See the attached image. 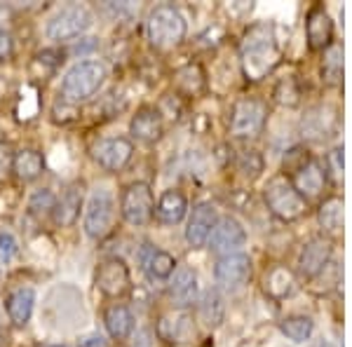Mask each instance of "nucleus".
Wrapping results in <instances>:
<instances>
[{"instance_id":"nucleus-1","label":"nucleus","mask_w":352,"mask_h":347,"mask_svg":"<svg viewBox=\"0 0 352 347\" xmlns=\"http://www.w3.org/2000/svg\"><path fill=\"white\" fill-rule=\"evenodd\" d=\"M240 54L247 80H263L280 61V45L275 38V28L270 24L252 26L242 41Z\"/></svg>"},{"instance_id":"nucleus-2","label":"nucleus","mask_w":352,"mask_h":347,"mask_svg":"<svg viewBox=\"0 0 352 347\" xmlns=\"http://www.w3.org/2000/svg\"><path fill=\"white\" fill-rule=\"evenodd\" d=\"M186 31H188L186 16L174 5H157L155 10H151L146 36L155 49H174L176 45L184 43Z\"/></svg>"},{"instance_id":"nucleus-3","label":"nucleus","mask_w":352,"mask_h":347,"mask_svg":"<svg viewBox=\"0 0 352 347\" xmlns=\"http://www.w3.org/2000/svg\"><path fill=\"white\" fill-rule=\"evenodd\" d=\"M106 80V66L99 61H78L61 80V94L68 104H82L99 92Z\"/></svg>"},{"instance_id":"nucleus-4","label":"nucleus","mask_w":352,"mask_h":347,"mask_svg":"<svg viewBox=\"0 0 352 347\" xmlns=\"http://www.w3.org/2000/svg\"><path fill=\"white\" fill-rule=\"evenodd\" d=\"M116 214H118L116 195H113L109 188H94L87 200V207H85V221H82L87 237L104 240L113 230V225H116Z\"/></svg>"},{"instance_id":"nucleus-5","label":"nucleus","mask_w":352,"mask_h":347,"mask_svg":"<svg viewBox=\"0 0 352 347\" xmlns=\"http://www.w3.org/2000/svg\"><path fill=\"white\" fill-rule=\"evenodd\" d=\"M265 204H268L270 214L277 216L280 221H296L305 214L308 204L303 197L296 192V188L292 186V181H287L285 176H275L268 181L263 190Z\"/></svg>"},{"instance_id":"nucleus-6","label":"nucleus","mask_w":352,"mask_h":347,"mask_svg":"<svg viewBox=\"0 0 352 347\" xmlns=\"http://www.w3.org/2000/svg\"><path fill=\"white\" fill-rule=\"evenodd\" d=\"M94 16L89 12L87 5H80V3H73V5H66L56 12L52 19L47 21V33L50 41L54 43H64V41H71V38H78L92 26Z\"/></svg>"},{"instance_id":"nucleus-7","label":"nucleus","mask_w":352,"mask_h":347,"mask_svg":"<svg viewBox=\"0 0 352 347\" xmlns=\"http://www.w3.org/2000/svg\"><path fill=\"white\" fill-rule=\"evenodd\" d=\"M120 214L129 225L144 227L151 223L153 214H155V200H153V190L148 183H129L124 188L120 197Z\"/></svg>"},{"instance_id":"nucleus-8","label":"nucleus","mask_w":352,"mask_h":347,"mask_svg":"<svg viewBox=\"0 0 352 347\" xmlns=\"http://www.w3.org/2000/svg\"><path fill=\"white\" fill-rule=\"evenodd\" d=\"M268 120V106L261 99H240L232 106L230 115V134L237 139H252L263 132Z\"/></svg>"},{"instance_id":"nucleus-9","label":"nucleus","mask_w":352,"mask_h":347,"mask_svg":"<svg viewBox=\"0 0 352 347\" xmlns=\"http://www.w3.org/2000/svg\"><path fill=\"white\" fill-rule=\"evenodd\" d=\"M207 244L214 254L221 256V258H223V256H232V254H242V247L247 244V232H244L240 221L232 219V216H226V219L217 221Z\"/></svg>"},{"instance_id":"nucleus-10","label":"nucleus","mask_w":352,"mask_h":347,"mask_svg":"<svg viewBox=\"0 0 352 347\" xmlns=\"http://www.w3.org/2000/svg\"><path fill=\"white\" fill-rule=\"evenodd\" d=\"M214 280L223 291H237L252 280V258L247 254L223 256L214 267Z\"/></svg>"},{"instance_id":"nucleus-11","label":"nucleus","mask_w":352,"mask_h":347,"mask_svg":"<svg viewBox=\"0 0 352 347\" xmlns=\"http://www.w3.org/2000/svg\"><path fill=\"white\" fill-rule=\"evenodd\" d=\"M134 146L124 136H111V139H101L99 144L92 148V157L99 167H104L106 172H120L127 167V162L132 160Z\"/></svg>"},{"instance_id":"nucleus-12","label":"nucleus","mask_w":352,"mask_h":347,"mask_svg":"<svg viewBox=\"0 0 352 347\" xmlns=\"http://www.w3.org/2000/svg\"><path fill=\"white\" fill-rule=\"evenodd\" d=\"M217 221H219V216H217V209H214L212 202L195 204L190 219H188V225H186V242H188L192 249L207 247Z\"/></svg>"},{"instance_id":"nucleus-13","label":"nucleus","mask_w":352,"mask_h":347,"mask_svg":"<svg viewBox=\"0 0 352 347\" xmlns=\"http://www.w3.org/2000/svg\"><path fill=\"white\" fill-rule=\"evenodd\" d=\"M96 289L109 298H120L129 291V267L120 258H109L96 270Z\"/></svg>"},{"instance_id":"nucleus-14","label":"nucleus","mask_w":352,"mask_h":347,"mask_svg":"<svg viewBox=\"0 0 352 347\" xmlns=\"http://www.w3.org/2000/svg\"><path fill=\"white\" fill-rule=\"evenodd\" d=\"M139 263L151 282H164L176 272V258L164 249H157L155 244L146 242L139 249Z\"/></svg>"},{"instance_id":"nucleus-15","label":"nucleus","mask_w":352,"mask_h":347,"mask_svg":"<svg viewBox=\"0 0 352 347\" xmlns=\"http://www.w3.org/2000/svg\"><path fill=\"white\" fill-rule=\"evenodd\" d=\"M197 298H200V284H197L195 270L179 267L172 275V282H169V300H172V305L184 310V307L197 303Z\"/></svg>"},{"instance_id":"nucleus-16","label":"nucleus","mask_w":352,"mask_h":347,"mask_svg":"<svg viewBox=\"0 0 352 347\" xmlns=\"http://www.w3.org/2000/svg\"><path fill=\"white\" fill-rule=\"evenodd\" d=\"M329 258H331V242L324 240V237H315L300 251L298 272L305 280H312L329 265Z\"/></svg>"},{"instance_id":"nucleus-17","label":"nucleus","mask_w":352,"mask_h":347,"mask_svg":"<svg viewBox=\"0 0 352 347\" xmlns=\"http://www.w3.org/2000/svg\"><path fill=\"white\" fill-rule=\"evenodd\" d=\"M305 36H308L310 49H324L331 47V38H333V21L327 14V10L322 5L312 8L305 19Z\"/></svg>"},{"instance_id":"nucleus-18","label":"nucleus","mask_w":352,"mask_h":347,"mask_svg":"<svg viewBox=\"0 0 352 347\" xmlns=\"http://www.w3.org/2000/svg\"><path fill=\"white\" fill-rule=\"evenodd\" d=\"M129 132H132L134 139L144 141V144H155L164 132L160 111H155V108H139L136 115L132 117Z\"/></svg>"},{"instance_id":"nucleus-19","label":"nucleus","mask_w":352,"mask_h":347,"mask_svg":"<svg viewBox=\"0 0 352 347\" xmlns=\"http://www.w3.org/2000/svg\"><path fill=\"white\" fill-rule=\"evenodd\" d=\"M186 214H188V200H186L184 192L176 190V188L164 190L160 202H157V207H155L157 221H160L162 225H176L186 219Z\"/></svg>"},{"instance_id":"nucleus-20","label":"nucleus","mask_w":352,"mask_h":347,"mask_svg":"<svg viewBox=\"0 0 352 347\" xmlns=\"http://www.w3.org/2000/svg\"><path fill=\"white\" fill-rule=\"evenodd\" d=\"M292 186L296 188V192L303 200L317 197L322 192V188H324V172H322V167L315 160H308L303 167L294 172Z\"/></svg>"},{"instance_id":"nucleus-21","label":"nucleus","mask_w":352,"mask_h":347,"mask_svg":"<svg viewBox=\"0 0 352 347\" xmlns=\"http://www.w3.org/2000/svg\"><path fill=\"white\" fill-rule=\"evenodd\" d=\"M5 307H8V317L14 326H24L28 324L33 315V307H36V291L31 287H19L14 289L12 293L5 300Z\"/></svg>"},{"instance_id":"nucleus-22","label":"nucleus","mask_w":352,"mask_h":347,"mask_svg":"<svg viewBox=\"0 0 352 347\" xmlns=\"http://www.w3.org/2000/svg\"><path fill=\"white\" fill-rule=\"evenodd\" d=\"M104 324H106V331H109L113 340H127L134 331V315L127 305L116 303V305L106 307Z\"/></svg>"},{"instance_id":"nucleus-23","label":"nucleus","mask_w":352,"mask_h":347,"mask_svg":"<svg viewBox=\"0 0 352 347\" xmlns=\"http://www.w3.org/2000/svg\"><path fill=\"white\" fill-rule=\"evenodd\" d=\"M80 209H82V192L78 188H68V190L61 192L56 197V204H54V223L61 225V227H68L78 221L80 216Z\"/></svg>"},{"instance_id":"nucleus-24","label":"nucleus","mask_w":352,"mask_h":347,"mask_svg":"<svg viewBox=\"0 0 352 347\" xmlns=\"http://www.w3.org/2000/svg\"><path fill=\"white\" fill-rule=\"evenodd\" d=\"M43 169H45L43 155L38 150H33V148H21V150H16L12 155V172L24 183L36 181L43 174Z\"/></svg>"},{"instance_id":"nucleus-25","label":"nucleus","mask_w":352,"mask_h":347,"mask_svg":"<svg viewBox=\"0 0 352 347\" xmlns=\"http://www.w3.org/2000/svg\"><path fill=\"white\" fill-rule=\"evenodd\" d=\"M197 315H200V322L207 328L221 326V322H223V317H226V303L219 289L204 291V295L200 298V307H197Z\"/></svg>"},{"instance_id":"nucleus-26","label":"nucleus","mask_w":352,"mask_h":347,"mask_svg":"<svg viewBox=\"0 0 352 347\" xmlns=\"http://www.w3.org/2000/svg\"><path fill=\"white\" fill-rule=\"evenodd\" d=\"M331 127H333V115L324 106L310 108L308 115L303 117V136H308V139H324L331 132Z\"/></svg>"},{"instance_id":"nucleus-27","label":"nucleus","mask_w":352,"mask_h":347,"mask_svg":"<svg viewBox=\"0 0 352 347\" xmlns=\"http://www.w3.org/2000/svg\"><path fill=\"white\" fill-rule=\"evenodd\" d=\"M280 331L287 335V340H292V343H296V345L308 343L312 338V333H315V322L305 315H294V317H287V320L280 324Z\"/></svg>"},{"instance_id":"nucleus-28","label":"nucleus","mask_w":352,"mask_h":347,"mask_svg":"<svg viewBox=\"0 0 352 347\" xmlns=\"http://www.w3.org/2000/svg\"><path fill=\"white\" fill-rule=\"evenodd\" d=\"M320 225L329 232H338L343 227V200L340 197H329L322 202L320 212Z\"/></svg>"},{"instance_id":"nucleus-29","label":"nucleus","mask_w":352,"mask_h":347,"mask_svg":"<svg viewBox=\"0 0 352 347\" xmlns=\"http://www.w3.org/2000/svg\"><path fill=\"white\" fill-rule=\"evenodd\" d=\"M322 73H324L327 82L336 85L343 76V49L338 45H331L324 52V61H322Z\"/></svg>"},{"instance_id":"nucleus-30","label":"nucleus","mask_w":352,"mask_h":347,"mask_svg":"<svg viewBox=\"0 0 352 347\" xmlns=\"http://www.w3.org/2000/svg\"><path fill=\"white\" fill-rule=\"evenodd\" d=\"M176 78H179V87L188 94H197L204 87V73L197 64H188L186 68H181Z\"/></svg>"},{"instance_id":"nucleus-31","label":"nucleus","mask_w":352,"mask_h":347,"mask_svg":"<svg viewBox=\"0 0 352 347\" xmlns=\"http://www.w3.org/2000/svg\"><path fill=\"white\" fill-rule=\"evenodd\" d=\"M292 284L294 280L285 267H275V270H270V275L265 277V289H268L275 298H282V295H287L292 291Z\"/></svg>"},{"instance_id":"nucleus-32","label":"nucleus","mask_w":352,"mask_h":347,"mask_svg":"<svg viewBox=\"0 0 352 347\" xmlns=\"http://www.w3.org/2000/svg\"><path fill=\"white\" fill-rule=\"evenodd\" d=\"M54 204H56V195L52 190H47V188H43V190H36L31 195V200H28V209H31L33 214L43 216V214L54 212Z\"/></svg>"},{"instance_id":"nucleus-33","label":"nucleus","mask_w":352,"mask_h":347,"mask_svg":"<svg viewBox=\"0 0 352 347\" xmlns=\"http://www.w3.org/2000/svg\"><path fill=\"white\" fill-rule=\"evenodd\" d=\"M237 167H240V172L244 176H249V179H256V176L263 172V157H261L256 150H247V153H242V155H240Z\"/></svg>"},{"instance_id":"nucleus-34","label":"nucleus","mask_w":352,"mask_h":347,"mask_svg":"<svg viewBox=\"0 0 352 347\" xmlns=\"http://www.w3.org/2000/svg\"><path fill=\"white\" fill-rule=\"evenodd\" d=\"M275 96L277 101H280L282 106H296L298 104V87H296V80L294 78H287V80H280V85H277L275 89Z\"/></svg>"},{"instance_id":"nucleus-35","label":"nucleus","mask_w":352,"mask_h":347,"mask_svg":"<svg viewBox=\"0 0 352 347\" xmlns=\"http://www.w3.org/2000/svg\"><path fill=\"white\" fill-rule=\"evenodd\" d=\"M19 254V242L14 240L12 232L0 230V263H10Z\"/></svg>"},{"instance_id":"nucleus-36","label":"nucleus","mask_w":352,"mask_h":347,"mask_svg":"<svg viewBox=\"0 0 352 347\" xmlns=\"http://www.w3.org/2000/svg\"><path fill=\"white\" fill-rule=\"evenodd\" d=\"M14 52V41L3 26H0V61H8Z\"/></svg>"},{"instance_id":"nucleus-37","label":"nucleus","mask_w":352,"mask_h":347,"mask_svg":"<svg viewBox=\"0 0 352 347\" xmlns=\"http://www.w3.org/2000/svg\"><path fill=\"white\" fill-rule=\"evenodd\" d=\"M12 167V150L5 141H0V181L8 176V169Z\"/></svg>"},{"instance_id":"nucleus-38","label":"nucleus","mask_w":352,"mask_h":347,"mask_svg":"<svg viewBox=\"0 0 352 347\" xmlns=\"http://www.w3.org/2000/svg\"><path fill=\"white\" fill-rule=\"evenodd\" d=\"M80 347H109V340H106L101 333H92L80 340Z\"/></svg>"},{"instance_id":"nucleus-39","label":"nucleus","mask_w":352,"mask_h":347,"mask_svg":"<svg viewBox=\"0 0 352 347\" xmlns=\"http://www.w3.org/2000/svg\"><path fill=\"white\" fill-rule=\"evenodd\" d=\"M134 347H153V333L148 331V328H141V331L136 333Z\"/></svg>"},{"instance_id":"nucleus-40","label":"nucleus","mask_w":352,"mask_h":347,"mask_svg":"<svg viewBox=\"0 0 352 347\" xmlns=\"http://www.w3.org/2000/svg\"><path fill=\"white\" fill-rule=\"evenodd\" d=\"M5 331V317H3V310H0V333Z\"/></svg>"},{"instance_id":"nucleus-41","label":"nucleus","mask_w":352,"mask_h":347,"mask_svg":"<svg viewBox=\"0 0 352 347\" xmlns=\"http://www.w3.org/2000/svg\"><path fill=\"white\" fill-rule=\"evenodd\" d=\"M45 347H68V345H45Z\"/></svg>"}]
</instances>
